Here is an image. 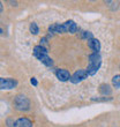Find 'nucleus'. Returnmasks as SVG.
Returning a JSON list of instances; mask_svg holds the SVG:
<instances>
[{
    "mask_svg": "<svg viewBox=\"0 0 120 127\" xmlns=\"http://www.w3.org/2000/svg\"><path fill=\"white\" fill-rule=\"evenodd\" d=\"M112 84H113L114 88L120 89V74H118V75H114V76L112 77Z\"/></svg>",
    "mask_w": 120,
    "mask_h": 127,
    "instance_id": "nucleus-13",
    "label": "nucleus"
},
{
    "mask_svg": "<svg viewBox=\"0 0 120 127\" xmlns=\"http://www.w3.org/2000/svg\"><path fill=\"white\" fill-rule=\"evenodd\" d=\"M30 82H31V84H32V86H35V87L38 84V82H37V80L35 79V77H31V79H30Z\"/></svg>",
    "mask_w": 120,
    "mask_h": 127,
    "instance_id": "nucleus-18",
    "label": "nucleus"
},
{
    "mask_svg": "<svg viewBox=\"0 0 120 127\" xmlns=\"http://www.w3.org/2000/svg\"><path fill=\"white\" fill-rule=\"evenodd\" d=\"M88 46H89L90 50H92L93 52H97L99 53L100 51V43L99 40L96 39V38H91V39L88 40Z\"/></svg>",
    "mask_w": 120,
    "mask_h": 127,
    "instance_id": "nucleus-8",
    "label": "nucleus"
},
{
    "mask_svg": "<svg viewBox=\"0 0 120 127\" xmlns=\"http://www.w3.org/2000/svg\"><path fill=\"white\" fill-rule=\"evenodd\" d=\"M14 127H32V121L27 117H21L15 120Z\"/></svg>",
    "mask_w": 120,
    "mask_h": 127,
    "instance_id": "nucleus-6",
    "label": "nucleus"
},
{
    "mask_svg": "<svg viewBox=\"0 0 120 127\" xmlns=\"http://www.w3.org/2000/svg\"><path fill=\"white\" fill-rule=\"evenodd\" d=\"M88 76H89V75H88V73H87V70L86 69H79V70H76L72 76H70L69 81L72 82V83L76 84V83H80L81 81L86 80Z\"/></svg>",
    "mask_w": 120,
    "mask_h": 127,
    "instance_id": "nucleus-4",
    "label": "nucleus"
},
{
    "mask_svg": "<svg viewBox=\"0 0 120 127\" xmlns=\"http://www.w3.org/2000/svg\"><path fill=\"white\" fill-rule=\"evenodd\" d=\"M17 86V81L12 77H0V90H10Z\"/></svg>",
    "mask_w": 120,
    "mask_h": 127,
    "instance_id": "nucleus-3",
    "label": "nucleus"
},
{
    "mask_svg": "<svg viewBox=\"0 0 120 127\" xmlns=\"http://www.w3.org/2000/svg\"><path fill=\"white\" fill-rule=\"evenodd\" d=\"M7 124H8V125H7V126H8V127H13L15 123H12V119H10V118H9V119H7Z\"/></svg>",
    "mask_w": 120,
    "mask_h": 127,
    "instance_id": "nucleus-19",
    "label": "nucleus"
},
{
    "mask_svg": "<svg viewBox=\"0 0 120 127\" xmlns=\"http://www.w3.org/2000/svg\"><path fill=\"white\" fill-rule=\"evenodd\" d=\"M119 69H120V65H119Z\"/></svg>",
    "mask_w": 120,
    "mask_h": 127,
    "instance_id": "nucleus-22",
    "label": "nucleus"
},
{
    "mask_svg": "<svg viewBox=\"0 0 120 127\" xmlns=\"http://www.w3.org/2000/svg\"><path fill=\"white\" fill-rule=\"evenodd\" d=\"M13 105L17 111H28L30 110V100L24 95H16L13 100Z\"/></svg>",
    "mask_w": 120,
    "mask_h": 127,
    "instance_id": "nucleus-2",
    "label": "nucleus"
},
{
    "mask_svg": "<svg viewBox=\"0 0 120 127\" xmlns=\"http://www.w3.org/2000/svg\"><path fill=\"white\" fill-rule=\"evenodd\" d=\"M35 57H36L40 63L44 64V65L47 66V67H51L52 65H53V60H52L47 54H37V56H35Z\"/></svg>",
    "mask_w": 120,
    "mask_h": 127,
    "instance_id": "nucleus-9",
    "label": "nucleus"
},
{
    "mask_svg": "<svg viewBox=\"0 0 120 127\" xmlns=\"http://www.w3.org/2000/svg\"><path fill=\"white\" fill-rule=\"evenodd\" d=\"M37 54H47V49L42 45H36L33 47V56H37Z\"/></svg>",
    "mask_w": 120,
    "mask_h": 127,
    "instance_id": "nucleus-12",
    "label": "nucleus"
},
{
    "mask_svg": "<svg viewBox=\"0 0 120 127\" xmlns=\"http://www.w3.org/2000/svg\"><path fill=\"white\" fill-rule=\"evenodd\" d=\"M29 30L31 33L37 35V33L39 32V28H38V26H37L35 22H32V23H30V26H29Z\"/></svg>",
    "mask_w": 120,
    "mask_h": 127,
    "instance_id": "nucleus-14",
    "label": "nucleus"
},
{
    "mask_svg": "<svg viewBox=\"0 0 120 127\" xmlns=\"http://www.w3.org/2000/svg\"><path fill=\"white\" fill-rule=\"evenodd\" d=\"M56 75H57V77H58V80L59 81H61V82H66V81H68V80H70V75L69 74V72L67 69H57V72H56Z\"/></svg>",
    "mask_w": 120,
    "mask_h": 127,
    "instance_id": "nucleus-5",
    "label": "nucleus"
},
{
    "mask_svg": "<svg viewBox=\"0 0 120 127\" xmlns=\"http://www.w3.org/2000/svg\"><path fill=\"white\" fill-rule=\"evenodd\" d=\"M1 10H2V5H1V2H0V13H1Z\"/></svg>",
    "mask_w": 120,
    "mask_h": 127,
    "instance_id": "nucleus-20",
    "label": "nucleus"
},
{
    "mask_svg": "<svg viewBox=\"0 0 120 127\" xmlns=\"http://www.w3.org/2000/svg\"><path fill=\"white\" fill-rule=\"evenodd\" d=\"M1 32H2V29H1V28H0V33H1Z\"/></svg>",
    "mask_w": 120,
    "mask_h": 127,
    "instance_id": "nucleus-21",
    "label": "nucleus"
},
{
    "mask_svg": "<svg viewBox=\"0 0 120 127\" xmlns=\"http://www.w3.org/2000/svg\"><path fill=\"white\" fill-rule=\"evenodd\" d=\"M89 64H88L87 67V73L88 75H95V74L98 72L100 65H102V58H100V54L97 53V52H93L89 56Z\"/></svg>",
    "mask_w": 120,
    "mask_h": 127,
    "instance_id": "nucleus-1",
    "label": "nucleus"
},
{
    "mask_svg": "<svg viewBox=\"0 0 120 127\" xmlns=\"http://www.w3.org/2000/svg\"><path fill=\"white\" fill-rule=\"evenodd\" d=\"M39 45H42V46H44V47H46V45H47V37H43L42 39H40V44Z\"/></svg>",
    "mask_w": 120,
    "mask_h": 127,
    "instance_id": "nucleus-17",
    "label": "nucleus"
},
{
    "mask_svg": "<svg viewBox=\"0 0 120 127\" xmlns=\"http://www.w3.org/2000/svg\"><path fill=\"white\" fill-rule=\"evenodd\" d=\"M63 24V29H65V32H69V33H75L77 31V26L76 23L74 22L73 20H68L66 21Z\"/></svg>",
    "mask_w": 120,
    "mask_h": 127,
    "instance_id": "nucleus-7",
    "label": "nucleus"
},
{
    "mask_svg": "<svg viewBox=\"0 0 120 127\" xmlns=\"http://www.w3.org/2000/svg\"><path fill=\"white\" fill-rule=\"evenodd\" d=\"M98 90H99V94L103 96H110L112 94V89L107 83H102L98 88Z\"/></svg>",
    "mask_w": 120,
    "mask_h": 127,
    "instance_id": "nucleus-11",
    "label": "nucleus"
},
{
    "mask_svg": "<svg viewBox=\"0 0 120 127\" xmlns=\"http://www.w3.org/2000/svg\"><path fill=\"white\" fill-rule=\"evenodd\" d=\"M81 38L82 39H91V38H93L92 37V33L90 32V31H82V33H81Z\"/></svg>",
    "mask_w": 120,
    "mask_h": 127,
    "instance_id": "nucleus-15",
    "label": "nucleus"
},
{
    "mask_svg": "<svg viewBox=\"0 0 120 127\" xmlns=\"http://www.w3.org/2000/svg\"><path fill=\"white\" fill-rule=\"evenodd\" d=\"M112 99V97H100V98H91V100L93 102H107V100H111Z\"/></svg>",
    "mask_w": 120,
    "mask_h": 127,
    "instance_id": "nucleus-16",
    "label": "nucleus"
},
{
    "mask_svg": "<svg viewBox=\"0 0 120 127\" xmlns=\"http://www.w3.org/2000/svg\"><path fill=\"white\" fill-rule=\"evenodd\" d=\"M49 32L50 35H54V33H63L65 29H63V24H59V23H53L52 26L49 27Z\"/></svg>",
    "mask_w": 120,
    "mask_h": 127,
    "instance_id": "nucleus-10",
    "label": "nucleus"
}]
</instances>
